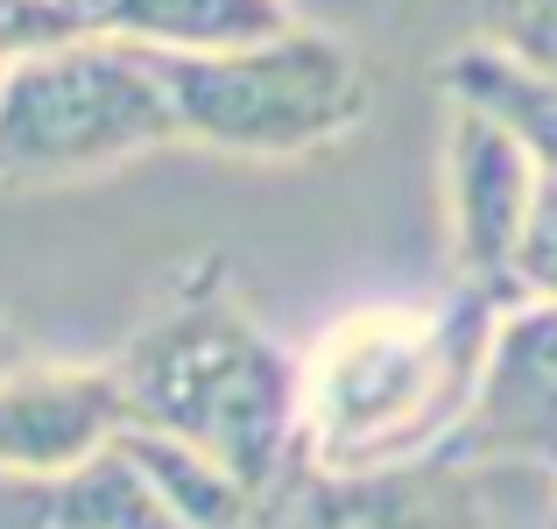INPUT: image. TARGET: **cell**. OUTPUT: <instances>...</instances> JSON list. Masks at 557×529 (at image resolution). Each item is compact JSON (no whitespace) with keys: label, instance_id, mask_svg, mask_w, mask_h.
Returning a JSON list of instances; mask_svg holds the SVG:
<instances>
[{"label":"cell","instance_id":"cell-4","mask_svg":"<svg viewBox=\"0 0 557 529\" xmlns=\"http://www.w3.org/2000/svg\"><path fill=\"white\" fill-rule=\"evenodd\" d=\"M156 71H163L170 113H177V142L212 156L283 163V156L332 149L339 135L368 121L360 57L339 36H318L304 22L275 42H255V50L156 57Z\"/></svg>","mask_w":557,"mask_h":529},{"label":"cell","instance_id":"cell-15","mask_svg":"<svg viewBox=\"0 0 557 529\" xmlns=\"http://www.w3.org/2000/svg\"><path fill=\"white\" fill-rule=\"evenodd\" d=\"M536 529H557V502H550V508H544V522H536Z\"/></svg>","mask_w":557,"mask_h":529},{"label":"cell","instance_id":"cell-6","mask_svg":"<svg viewBox=\"0 0 557 529\" xmlns=\"http://www.w3.org/2000/svg\"><path fill=\"white\" fill-rule=\"evenodd\" d=\"M445 459L459 466H544L557 473V304H508L487 346L473 417Z\"/></svg>","mask_w":557,"mask_h":529},{"label":"cell","instance_id":"cell-5","mask_svg":"<svg viewBox=\"0 0 557 529\" xmlns=\"http://www.w3.org/2000/svg\"><path fill=\"white\" fill-rule=\"evenodd\" d=\"M135 431L121 374L92 360H14L0 374V480H57Z\"/></svg>","mask_w":557,"mask_h":529},{"label":"cell","instance_id":"cell-2","mask_svg":"<svg viewBox=\"0 0 557 529\" xmlns=\"http://www.w3.org/2000/svg\"><path fill=\"white\" fill-rule=\"evenodd\" d=\"M141 431H163L219 459L255 502L304 466V353L275 346L226 290H190L113 353Z\"/></svg>","mask_w":557,"mask_h":529},{"label":"cell","instance_id":"cell-12","mask_svg":"<svg viewBox=\"0 0 557 529\" xmlns=\"http://www.w3.org/2000/svg\"><path fill=\"white\" fill-rule=\"evenodd\" d=\"M508 297L516 304H557V176H544L522 219L516 261H508Z\"/></svg>","mask_w":557,"mask_h":529},{"label":"cell","instance_id":"cell-1","mask_svg":"<svg viewBox=\"0 0 557 529\" xmlns=\"http://www.w3.org/2000/svg\"><path fill=\"white\" fill-rule=\"evenodd\" d=\"M508 304L459 283L437 304H368L304 353V466L395 473L445 459L473 417Z\"/></svg>","mask_w":557,"mask_h":529},{"label":"cell","instance_id":"cell-8","mask_svg":"<svg viewBox=\"0 0 557 529\" xmlns=\"http://www.w3.org/2000/svg\"><path fill=\"white\" fill-rule=\"evenodd\" d=\"M536 184H544V170L530 163V149L508 127H494L473 107H451V121H445V219H451L459 283L516 304L508 297V261H516Z\"/></svg>","mask_w":557,"mask_h":529},{"label":"cell","instance_id":"cell-3","mask_svg":"<svg viewBox=\"0 0 557 529\" xmlns=\"http://www.w3.org/2000/svg\"><path fill=\"white\" fill-rule=\"evenodd\" d=\"M177 142L149 50L85 36L0 78V184H85Z\"/></svg>","mask_w":557,"mask_h":529},{"label":"cell","instance_id":"cell-10","mask_svg":"<svg viewBox=\"0 0 557 529\" xmlns=\"http://www.w3.org/2000/svg\"><path fill=\"white\" fill-rule=\"evenodd\" d=\"M85 14H92V36L156 57H226L297 28L289 0H85Z\"/></svg>","mask_w":557,"mask_h":529},{"label":"cell","instance_id":"cell-16","mask_svg":"<svg viewBox=\"0 0 557 529\" xmlns=\"http://www.w3.org/2000/svg\"><path fill=\"white\" fill-rule=\"evenodd\" d=\"M0 78H8V71H0Z\"/></svg>","mask_w":557,"mask_h":529},{"label":"cell","instance_id":"cell-9","mask_svg":"<svg viewBox=\"0 0 557 529\" xmlns=\"http://www.w3.org/2000/svg\"><path fill=\"white\" fill-rule=\"evenodd\" d=\"M0 529H184V522L121 438L113 452L85 459L78 473L0 480Z\"/></svg>","mask_w":557,"mask_h":529},{"label":"cell","instance_id":"cell-13","mask_svg":"<svg viewBox=\"0 0 557 529\" xmlns=\"http://www.w3.org/2000/svg\"><path fill=\"white\" fill-rule=\"evenodd\" d=\"M480 42L557 78V0H487L480 8Z\"/></svg>","mask_w":557,"mask_h":529},{"label":"cell","instance_id":"cell-7","mask_svg":"<svg viewBox=\"0 0 557 529\" xmlns=\"http://www.w3.org/2000/svg\"><path fill=\"white\" fill-rule=\"evenodd\" d=\"M255 529H487L473 466L423 459L395 473H318L297 466L261 502Z\"/></svg>","mask_w":557,"mask_h":529},{"label":"cell","instance_id":"cell-11","mask_svg":"<svg viewBox=\"0 0 557 529\" xmlns=\"http://www.w3.org/2000/svg\"><path fill=\"white\" fill-rule=\"evenodd\" d=\"M437 85H445L451 107H473L494 127H508L530 149V163L557 176V78L550 71L522 64V57L494 50V42H459L445 57V71H437Z\"/></svg>","mask_w":557,"mask_h":529},{"label":"cell","instance_id":"cell-14","mask_svg":"<svg viewBox=\"0 0 557 529\" xmlns=\"http://www.w3.org/2000/svg\"><path fill=\"white\" fill-rule=\"evenodd\" d=\"M14 360H22V340H14V332H8V325H0V374H8V367H14Z\"/></svg>","mask_w":557,"mask_h":529}]
</instances>
